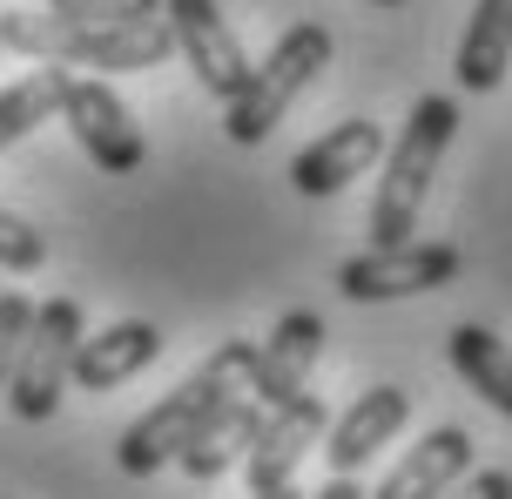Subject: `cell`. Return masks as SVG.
I'll return each mask as SVG.
<instances>
[{"mask_svg": "<svg viewBox=\"0 0 512 499\" xmlns=\"http://www.w3.org/2000/svg\"><path fill=\"white\" fill-rule=\"evenodd\" d=\"M445 358H452V371L486 398L492 412L512 419V344L499 338V331H486V324H459V331L445 338Z\"/></svg>", "mask_w": 512, "mask_h": 499, "instance_id": "e0dca14e", "label": "cell"}, {"mask_svg": "<svg viewBox=\"0 0 512 499\" xmlns=\"http://www.w3.org/2000/svg\"><path fill=\"white\" fill-rule=\"evenodd\" d=\"M0 277H7V270H0Z\"/></svg>", "mask_w": 512, "mask_h": 499, "instance_id": "4316f807", "label": "cell"}, {"mask_svg": "<svg viewBox=\"0 0 512 499\" xmlns=\"http://www.w3.org/2000/svg\"><path fill=\"white\" fill-rule=\"evenodd\" d=\"M0 48H7V41H0Z\"/></svg>", "mask_w": 512, "mask_h": 499, "instance_id": "484cf974", "label": "cell"}, {"mask_svg": "<svg viewBox=\"0 0 512 499\" xmlns=\"http://www.w3.org/2000/svg\"><path fill=\"white\" fill-rule=\"evenodd\" d=\"M324 68H331V27H317V21L283 27L277 48L250 68L243 95H236V102H223V135H230L236 149L270 142V129L290 115V102H297V95H304Z\"/></svg>", "mask_w": 512, "mask_h": 499, "instance_id": "277c9868", "label": "cell"}, {"mask_svg": "<svg viewBox=\"0 0 512 499\" xmlns=\"http://www.w3.org/2000/svg\"><path fill=\"white\" fill-rule=\"evenodd\" d=\"M378 156H384V129L364 122V115H351V122L324 129L304 156L290 162V183H297V196H337L344 183H358Z\"/></svg>", "mask_w": 512, "mask_h": 499, "instance_id": "8fae6325", "label": "cell"}, {"mask_svg": "<svg viewBox=\"0 0 512 499\" xmlns=\"http://www.w3.org/2000/svg\"><path fill=\"white\" fill-rule=\"evenodd\" d=\"M61 95H68V68H61V61H41L34 75L7 81V88H0V149H14V142H27L41 122H54V115H61Z\"/></svg>", "mask_w": 512, "mask_h": 499, "instance_id": "ac0fdd59", "label": "cell"}, {"mask_svg": "<svg viewBox=\"0 0 512 499\" xmlns=\"http://www.w3.org/2000/svg\"><path fill=\"white\" fill-rule=\"evenodd\" d=\"M438 499H512V473H465V479H452Z\"/></svg>", "mask_w": 512, "mask_h": 499, "instance_id": "7402d4cb", "label": "cell"}, {"mask_svg": "<svg viewBox=\"0 0 512 499\" xmlns=\"http://www.w3.org/2000/svg\"><path fill=\"white\" fill-rule=\"evenodd\" d=\"M81 304L75 297H48L34 304V324H27L21 365L7 378V412L21 425H48L61 412V392L75 385V351H81Z\"/></svg>", "mask_w": 512, "mask_h": 499, "instance_id": "5b68a950", "label": "cell"}, {"mask_svg": "<svg viewBox=\"0 0 512 499\" xmlns=\"http://www.w3.org/2000/svg\"><path fill=\"white\" fill-rule=\"evenodd\" d=\"M506 68H512V0H479L472 21H465L452 75H459L465 95H492L506 81Z\"/></svg>", "mask_w": 512, "mask_h": 499, "instance_id": "2e32d148", "label": "cell"}, {"mask_svg": "<svg viewBox=\"0 0 512 499\" xmlns=\"http://www.w3.org/2000/svg\"><path fill=\"white\" fill-rule=\"evenodd\" d=\"M324 425H331V412H324V398L297 392L283 398V405H270L263 412V425H256V446L243 452V473H250V493H270V486H290L297 479V466H304V452L324 439Z\"/></svg>", "mask_w": 512, "mask_h": 499, "instance_id": "9c48e42d", "label": "cell"}, {"mask_svg": "<svg viewBox=\"0 0 512 499\" xmlns=\"http://www.w3.org/2000/svg\"><path fill=\"white\" fill-rule=\"evenodd\" d=\"M250 365H256V344L250 338L216 344V351L182 378L176 392L162 398V405H149V412L115 439V466H122L128 479H155L162 466H176V452L189 446V432H196V425H203L230 392L250 385Z\"/></svg>", "mask_w": 512, "mask_h": 499, "instance_id": "7a4b0ae2", "label": "cell"}, {"mask_svg": "<svg viewBox=\"0 0 512 499\" xmlns=\"http://www.w3.org/2000/svg\"><path fill=\"white\" fill-rule=\"evenodd\" d=\"M0 41L27 61H61V68H102V75H142L176 54L169 21H75V14H0Z\"/></svg>", "mask_w": 512, "mask_h": 499, "instance_id": "6da1fadb", "label": "cell"}, {"mask_svg": "<svg viewBox=\"0 0 512 499\" xmlns=\"http://www.w3.org/2000/svg\"><path fill=\"white\" fill-rule=\"evenodd\" d=\"M304 499H364V486H358L351 473H337L331 486H324V493H304Z\"/></svg>", "mask_w": 512, "mask_h": 499, "instance_id": "603a6c76", "label": "cell"}, {"mask_svg": "<svg viewBox=\"0 0 512 499\" xmlns=\"http://www.w3.org/2000/svg\"><path fill=\"white\" fill-rule=\"evenodd\" d=\"M27 324H34V297H21V290H0V398H7V378H14V365H21Z\"/></svg>", "mask_w": 512, "mask_h": 499, "instance_id": "ffe728a7", "label": "cell"}, {"mask_svg": "<svg viewBox=\"0 0 512 499\" xmlns=\"http://www.w3.org/2000/svg\"><path fill=\"white\" fill-rule=\"evenodd\" d=\"M54 14H75V21H155L162 0H48Z\"/></svg>", "mask_w": 512, "mask_h": 499, "instance_id": "44dd1931", "label": "cell"}, {"mask_svg": "<svg viewBox=\"0 0 512 499\" xmlns=\"http://www.w3.org/2000/svg\"><path fill=\"white\" fill-rule=\"evenodd\" d=\"M324 358V317L317 311H283L270 324V338L256 344V365H250V398L263 405H283L310 385V371Z\"/></svg>", "mask_w": 512, "mask_h": 499, "instance_id": "30bf717a", "label": "cell"}, {"mask_svg": "<svg viewBox=\"0 0 512 499\" xmlns=\"http://www.w3.org/2000/svg\"><path fill=\"white\" fill-rule=\"evenodd\" d=\"M465 473H472V432H465V425H438V432H425V439L378 479V493H364V499H438Z\"/></svg>", "mask_w": 512, "mask_h": 499, "instance_id": "5bb4252c", "label": "cell"}, {"mask_svg": "<svg viewBox=\"0 0 512 499\" xmlns=\"http://www.w3.org/2000/svg\"><path fill=\"white\" fill-rule=\"evenodd\" d=\"M41 263H48V237H41L21 210H7V203H0V270L27 277V270H41Z\"/></svg>", "mask_w": 512, "mask_h": 499, "instance_id": "d6986e66", "label": "cell"}, {"mask_svg": "<svg viewBox=\"0 0 512 499\" xmlns=\"http://www.w3.org/2000/svg\"><path fill=\"white\" fill-rule=\"evenodd\" d=\"M61 122H68V135L81 142V156L95 162L102 176H135V169L149 162V142H142V129H135L128 102L102 75H68Z\"/></svg>", "mask_w": 512, "mask_h": 499, "instance_id": "52a82bcc", "label": "cell"}, {"mask_svg": "<svg viewBox=\"0 0 512 499\" xmlns=\"http://www.w3.org/2000/svg\"><path fill=\"white\" fill-rule=\"evenodd\" d=\"M459 277V250L452 243H371L364 257L337 263V290L351 304H398V297H425V290H445Z\"/></svg>", "mask_w": 512, "mask_h": 499, "instance_id": "8992f818", "label": "cell"}, {"mask_svg": "<svg viewBox=\"0 0 512 499\" xmlns=\"http://www.w3.org/2000/svg\"><path fill=\"white\" fill-rule=\"evenodd\" d=\"M459 135V102L452 95H418L405 115L398 142L384 149V176H378V196H371V243H405L418 230V210L432 196V176L445 149Z\"/></svg>", "mask_w": 512, "mask_h": 499, "instance_id": "3957f363", "label": "cell"}, {"mask_svg": "<svg viewBox=\"0 0 512 499\" xmlns=\"http://www.w3.org/2000/svg\"><path fill=\"white\" fill-rule=\"evenodd\" d=\"M162 358V331H155L149 317H122V324H108V331H81V351H75V385L81 392H115L128 385L135 371H149Z\"/></svg>", "mask_w": 512, "mask_h": 499, "instance_id": "9a60e30c", "label": "cell"}, {"mask_svg": "<svg viewBox=\"0 0 512 499\" xmlns=\"http://www.w3.org/2000/svg\"><path fill=\"white\" fill-rule=\"evenodd\" d=\"M371 7H405V0H371Z\"/></svg>", "mask_w": 512, "mask_h": 499, "instance_id": "d4e9b609", "label": "cell"}, {"mask_svg": "<svg viewBox=\"0 0 512 499\" xmlns=\"http://www.w3.org/2000/svg\"><path fill=\"white\" fill-rule=\"evenodd\" d=\"M405 419H411V398L398 392V385H371V392H358L351 405H344V419L331 425V446H324L331 473H358V466H371V459L405 432Z\"/></svg>", "mask_w": 512, "mask_h": 499, "instance_id": "7c38bea8", "label": "cell"}, {"mask_svg": "<svg viewBox=\"0 0 512 499\" xmlns=\"http://www.w3.org/2000/svg\"><path fill=\"white\" fill-rule=\"evenodd\" d=\"M263 412H270V405H263V398H250V385H243V392H230L203 425H196V432H189V446L176 452V466H182L189 479H203V486H209V479H223L236 459L256 446V425H263Z\"/></svg>", "mask_w": 512, "mask_h": 499, "instance_id": "4fadbf2b", "label": "cell"}, {"mask_svg": "<svg viewBox=\"0 0 512 499\" xmlns=\"http://www.w3.org/2000/svg\"><path fill=\"white\" fill-rule=\"evenodd\" d=\"M162 21H169V34H176V54L196 68V81H203L216 102H236L256 61L243 54L230 14H223L216 0H162Z\"/></svg>", "mask_w": 512, "mask_h": 499, "instance_id": "ba28073f", "label": "cell"}, {"mask_svg": "<svg viewBox=\"0 0 512 499\" xmlns=\"http://www.w3.org/2000/svg\"><path fill=\"white\" fill-rule=\"evenodd\" d=\"M250 499H304V493H297V479H290V486H270V493H250Z\"/></svg>", "mask_w": 512, "mask_h": 499, "instance_id": "cb8c5ba5", "label": "cell"}]
</instances>
